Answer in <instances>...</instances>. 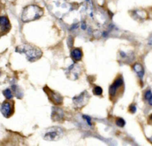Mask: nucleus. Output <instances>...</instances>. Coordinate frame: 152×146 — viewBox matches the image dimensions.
I'll return each mask as SVG.
<instances>
[{
    "mask_svg": "<svg viewBox=\"0 0 152 146\" xmlns=\"http://www.w3.org/2000/svg\"><path fill=\"white\" fill-rule=\"evenodd\" d=\"M82 28H83V29H86V23H85V22H83V24H82Z\"/></svg>",
    "mask_w": 152,
    "mask_h": 146,
    "instance_id": "nucleus-21",
    "label": "nucleus"
},
{
    "mask_svg": "<svg viewBox=\"0 0 152 146\" xmlns=\"http://www.w3.org/2000/svg\"><path fill=\"white\" fill-rule=\"evenodd\" d=\"M147 101H148V104H149V105L152 106V95H151V97H150L149 98H148V100H147Z\"/></svg>",
    "mask_w": 152,
    "mask_h": 146,
    "instance_id": "nucleus-19",
    "label": "nucleus"
},
{
    "mask_svg": "<svg viewBox=\"0 0 152 146\" xmlns=\"http://www.w3.org/2000/svg\"><path fill=\"white\" fill-rule=\"evenodd\" d=\"M43 10L35 4L28 5L24 8L22 14V20L27 22L38 19L43 15Z\"/></svg>",
    "mask_w": 152,
    "mask_h": 146,
    "instance_id": "nucleus-2",
    "label": "nucleus"
},
{
    "mask_svg": "<svg viewBox=\"0 0 152 146\" xmlns=\"http://www.w3.org/2000/svg\"><path fill=\"white\" fill-rule=\"evenodd\" d=\"M83 52H82L81 49H79V48L74 49L71 52V57L74 62H78V61L81 60V59L83 58Z\"/></svg>",
    "mask_w": 152,
    "mask_h": 146,
    "instance_id": "nucleus-11",
    "label": "nucleus"
},
{
    "mask_svg": "<svg viewBox=\"0 0 152 146\" xmlns=\"http://www.w3.org/2000/svg\"><path fill=\"white\" fill-rule=\"evenodd\" d=\"M63 134L62 129L58 127H54L48 130L47 132L45 133L44 139L48 141H56L62 138Z\"/></svg>",
    "mask_w": 152,
    "mask_h": 146,
    "instance_id": "nucleus-3",
    "label": "nucleus"
},
{
    "mask_svg": "<svg viewBox=\"0 0 152 146\" xmlns=\"http://www.w3.org/2000/svg\"><path fill=\"white\" fill-rule=\"evenodd\" d=\"M129 111H130L132 113H136V111H137V107H136V106H135L134 104H132V105L129 107Z\"/></svg>",
    "mask_w": 152,
    "mask_h": 146,
    "instance_id": "nucleus-18",
    "label": "nucleus"
},
{
    "mask_svg": "<svg viewBox=\"0 0 152 146\" xmlns=\"http://www.w3.org/2000/svg\"><path fill=\"white\" fill-rule=\"evenodd\" d=\"M80 69L78 68V66L77 64H73L71 66L68 67V70H67V74H71V77L70 78L73 79V80H76L78 78V76L80 74Z\"/></svg>",
    "mask_w": 152,
    "mask_h": 146,
    "instance_id": "nucleus-10",
    "label": "nucleus"
},
{
    "mask_svg": "<svg viewBox=\"0 0 152 146\" xmlns=\"http://www.w3.org/2000/svg\"><path fill=\"white\" fill-rule=\"evenodd\" d=\"M133 69L136 72V73L137 74V76L140 78V80H142L144 76V68L142 64L139 63H135L133 66Z\"/></svg>",
    "mask_w": 152,
    "mask_h": 146,
    "instance_id": "nucleus-12",
    "label": "nucleus"
},
{
    "mask_svg": "<svg viewBox=\"0 0 152 146\" xmlns=\"http://www.w3.org/2000/svg\"><path fill=\"white\" fill-rule=\"evenodd\" d=\"M123 83H124V82H123V77H122V76H120V77H117V78L114 80V83L110 86L109 95L110 98H111V99L112 100V101L117 95L120 89H123Z\"/></svg>",
    "mask_w": 152,
    "mask_h": 146,
    "instance_id": "nucleus-5",
    "label": "nucleus"
},
{
    "mask_svg": "<svg viewBox=\"0 0 152 146\" xmlns=\"http://www.w3.org/2000/svg\"><path fill=\"white\" fill-rule=\"evenodd\" d=\"M0 25H1V35L8 32L10 29V24L9 22L8 18L6 16H1L0 17Z\"/></svg>",
    "mask_w": 152,
    "mask_h": 146,
    "instance_id": "nucleus-9",
    "label": "nucleus"
},
{
    "mask_svg": "<svg viewBox=\"0 0 152 146\" xmlns=\"http://www.w3.org/2000/svg\"><path fill=\"white\" fill-rule=\"evenodd\" d=\"M52 120L54 122H62L64 120V112L62 109H59L58 107H53L51 114Z\"/></svg>",
    "mask_w": 152,
    "mask_h": 146,
    "instance_id": "nucleus-8",
    "label": "nucleus"
},
{
    "mask_svg": "<svg viewBox=\"0 0 152 146\" xmlns=\"http://www.w3.org/2000/svg\"><path fill=\"white\" fill-rule=\"evenodd\" d=\"M83 118L86 121V122L88 123V125L89 126H92V123H91V119L90 116H86V115H83Z\"/></svg>",
    "mask_w": 152,
    "mask_h": 146,
    "instance_id": "nucleus-16",
    "label": "nucleus"
},
{
    "mask_svg": "<svg viewBox=\"0 0 152 146\" xmlns=\"http://www.w3.org/2000/svg\"><path fill=\"white\" fill-rule=\"evenodd\" d=\"M116 124H117V126L120 127V128H123V127L126 125V121L123 119H122V118H118V119H117V120H116Z\"/></svg>",
    "mask_w": 152,
    "mask_h": 146,
    "instance_id": "nucleus-15",
    "label": "nucleus"
},
{
    "mask_svg": "<svg viewBox=\"0 0 152 146\" xmlns=\"http://www.w3.org/2000/svg\"><path fill=\"white\" fill-rule=\"evenodd\" d=\"M148 123L152 124V114H151L148 117Z\"/></svg>",
    "mask_w": 152,
    "mask_h": 146,
    "instance_id": "nucleus-20",
    "label": "nucleus"
},
{
    "mask_svg": "<svg viewBox=\"0 0 152 146\" xmlns=\"http://www.w3.org/2000/svg\"><path fill=\"white\" fill-rule=\"evenodd\" d=\"M16 52L18 53L24 54L30 62L38 60L42 55V52L38 47L31 44H22L16 48Z\"/></svg>",
    "mask_w": 152,
    "mask_h": 146,
    "instance_id": "nucleus-1",
    "label": "nucleus"
},
{
    "mask_svg": "<svg viewBox=\"0 0 152 146\" xmlns=\"http://www.w3.org/2000/svg\"><path fill=\"white\" fill-rule=\"evenodd\" d=\"M150 140H151V142H152V136L151 137V139H150Z\"/></svg>",
    "mask_w": 152,
    "mask_h": 146,
    "instance_id": "nucleus-22",
    "label": "nucleus"
},
{
    "mask_svg": "<svg viewBox=\"0 0 152 146\" xmlns=\"http://www.w3.org/2000/svg\"><path fill=\"white\" fill-rule=\"evenodd\" d=\"M43 90L47 94L48 97V98L52 103H53L54 104H56V105L62 104V103H63V98H62V96L60 94L57 93L55 91H53L48 86H45L43 88Z\"/></svg>",
    "mask_w": 152,
    "mask_h": 146,
    "instance_id": "nucleus-6",
    "label": "nucleus"
},
{
    "mask_svg": "<svg viewBox=\"0 0 152 146\" xmlns=\"http://www.w3.org/2000/svg\"><path fill=\"white\" fill-rule=\"evenodd\" d=\"M3 95H4L7 99H12L13 98V93L10 89H6L3 91Z\"/></svg>",
    "mask_w": 152,
    "mask_h": 146,
    "instance_id": "nucleus-13",
    "label": "nucleus"
},
{
    "mask_svg": "<svg viewBox=\"0 0 152 146\" xmlns=\"http://www.w3.org/2000/svg\"><path fill=\"white\" fill-rule=\"evenodd\" d=\"M151 95H152L151 91L150 90V89H148V90H147L146 92H145V95H144V98H145V99L147 101V100H148V98L151 96Z\"/></svg>",
    "mask_w": 152,
    "mask_h": 146,
    "instance_id": "nucleus-17",
    "label": "nucleus"
},
{
    "mask_svg": "<svg viewBox=\"0 0 152 146\" xmlns=\"http://www.w3.org/2000/svg\"><path fill=\"white\" fill-rule=\"evenodd\" d=\"M9 101H4L1 105V113L4 117H10L13 113V105Z\"/></svg>",
    "mask_w": 152,
    "mask_h": 146,
    "instance_id": "nucleus-7",
    "label": "nucleus"
},
{
    "mask_svg": "<svg viewBox=\"0 0 152 146\" xmlns=\"http://www.w3.org/2000/svg\"><path fill=\"white\" fill-rule=\"evenodd\" d=\"M93 93L95 95H100L102 94V89L99 86H96L93 89Z\"/></svg>",
    "mask_w": 152,
    "mask_h": 146,
    "instance_id": "nucleus-14",
    "label": "nucleus"
},
{
    "mask_svg": "<svg viewBox=\"0 0 152 146\" xmlns=\"http://www.w3.org/2000/svg\"><path fill=\"white\" fill-rule=\"evenodd\" d=\"M89 99H90V95L87 91H84V92H81L80 95L74 96L73 98V102H74L76 108L81 109L87 104Z\"/></svg>",
    "mask_w": 152,
    "mask_h": 146,
    "instance_id": "nucleus-4",
    "label": "nucleus"
}]
</instances>
